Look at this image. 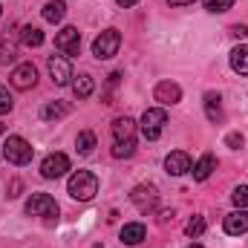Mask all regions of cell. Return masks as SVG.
<instances>
[{
	"label": "cell",
	"instance_id": "7c38bea8",
	"mask_svg": "<svg viewBox=\"0 0 248 248\" xmlns=\"http://www.w3.org/2000/svg\"><path fill=\"white\" fill-rule=\"evenodd\" d=\"M193 168V162H190V156H187L185 150H173V153H168V159H165V170L170 173V176H182Z\"/></svg>",
	"mask_w": 248,
	"mask_h": 248
},
{
	"label": "cell",
	"instance_id": "d6986e66",
	"mask_svg": "<svg viewBox=\"0 0 248 248\" xmlns=\"http://www.w3.org/2000/svg\"><path fill=\"white\" fill-rule=\"evenodd\" d=\"M219 93H205V116L208 122H219L222 119V104H219Z\"/></svg>",
	"mask_w": 248,
	"mask_h": 248
},
{
	"label": "cell",
	"instance_id": "1f68e13d",
	"mask_svg": "<svg viewBox=\"0 0 248 248\" xmlns=\"http://www.w3.org/2000/svg\"><path fill=\"white\" fill-rule=\"evenodd\" d=\"M231 32H234L237 38H248V26H240V23H237V26H234Z\"/></svg>",
	"mask_w": 248,
	"mask_h": 248
},
{
	"label": "cell",
	"instance_id": "d590c367",
	"mask_svg": "<svg viewBox=\"0 0 248 248\" xmlns=\"http://www.w3.org/2000/svg\"><path fill=\"white\" fill-rule=\"evenodd\" d=\"M187 248H202V246H196V243H193V246H187Z\"/></svg>",
	"mask_w": 248,
	"mask_h": 248
},
{
	"label": "cell",
	"instance_id": "8fae6325",
	"mask_svg": "<svg viewBox=\"0 0 248 248\" xmlns=\"http://www.w3.org/2000/svg\"><path fill=\"white\" fill-rule=\"evenodd\" d=\"M35 84H38V69H35L32 63L15 66V72H12V87H15V90H32Z\"/></svg>",
	"mask_w": 248,
	"mask_h": 248
},
{
	"label": "cell",
	"instance_id": "2e32d148",
	"mask_svg": "<svg viewBox=\"0 0 248 248\" xmlns=\"http://www.w3.org/2000/svg\"><path fill=\"white\" fill-rule=\"evenodd\" d=\"M214 170H217V159H214V153H205V156L190 168V173H193V179H196V182H205Z\"/></svg>",
	"mask_w": 248,
	"mask_h": 248
},
{
	"label": "cell",
	"instance_id": "ac0fdd59",
	"mask_svg": "<svg viewBox=\"0 0 248 248\" xmlns=\"http://www.w3.org/2000/svg\"><path fill=\"white\" fill-rule=\"evenodd\" d=\"M231 69L237 75H248V46H234L231 49Z\"/></svg>",
	"mask_w": 248,
	"mask_h": 248
},
{
	"label": "cell",
	"instance_id": "836d02e7",
	"mask_svg": "<svg viewBox=\"0 0 248 248\" xmlns=\"http://www.w3.org/2000/svg\"><path fill=\"white\" fill-rule=\"evenodd\" d=\"M168 3H170V6H193L196 0H168Z\"/></svg>",
	"mask_w": 248,
	"mask_h": 248
},
{
	"label": "cell",
	"instance_id": "30bf717a",
	"mask_svg": "<svg viewBox=\"0 0 248 248\" xmlns=\"http://www.w3.org/2000/svg\"><path fill=\"white\" fill-rule=\"evenodd\" d=\"M49 75L58 87H66L72 81V66H69V58L66 55H52L49 58Z\"/></svg>",
	"mask_w": 248,
	"mask_h": 248
},
{
	"label": "cell",
	"instance_id": "d6a6232c",
	"mask_svg": "<svg viewBox=\"0 0 248 248\" xmlns=\"http://www.w3.org/2000/svg\"><path fill=\"white\" fill-rule=\"evenodd\" d=\"M170 219H173V211H162V214H159V222H162V225L170 222Z\"/></svg>",
	"mask_w": 248,
	"mask_h": 248
},
{
	"label": "cell",
	"instance_id": "f546056e",
	"mask_svg": "<svg viewBox=\"0 0 248 248\" xmlns=\"http://www.w3.org/2000/svg\"><path fill=\"white\" fill-rule=\"evenodd\" d=\"M119 81H122V72H113L110 75V81H107V93H104V104H110V93L119 87Z\"/></svg>",
	"mask_w": 248,
	"mask_h": 248
},
{
	"label": "cell",
	"instance_id": "4dcf8cb0",
	"mask_svg": "<svg viewBox=\"0 0 248 248\" xmlns=\"http://www.w3.org/2000/svg\"><path fill=\"white\" fill-rule=\"evenodd\" d=\"M243 141H246V139H243V133H228V136H225V144H228L231 150H240V147H243Z\"/></svg>",
	"mask_w": 248,
	"mask_h": 248
},
{
	"label": "cell",
	"instance_id": "5bb4252c",
	"mask_svg": "<svg viewBox=\"0 0 248 248\" xmlns=\"http://www.w3.org/2000/svg\"><path fill=\"white\" fill-rule=\"evenodd\" d=\"M113 139L116 141H127V139H136V122L130 116H119L113 122Z\"/></svg>",
	"mask_w": 248,
	"mask_h": 248
},
{
	"label": "cell",
	"instance_id": "3957f363",
	"mask_svg": "<svg viewBox=\"0 0 248 248\" xmlns=\"http://www.w3.org/2000/svg\"><path fill=\"white\" fill-rule=\"evenodd\" d=\"M3 156L9 165H29L32 162V144L23 136H9L3 144Z\"/></svg>",
	"mask_w": 248,
	"mask_h": 248
},
{
	"label": "cell",
	"instance_id": "e575fe53",
	"mask_svg": "<svg viewBox=\"0 0 248 248\" xmlns=\"http://www.w3.org/2000/svg\"><path fill=\"white\" fill-rule=\"evenodd\" d=\"M116 3H119V6H124V9H127V6H136L139 0H116Z\"/></svg>",
	"mask_w": 248,
	"mask_h": 248
},
{
	"label": "cell",
	"instance_id": "e0dca14e",
	"mask_svg": "<svg viewBox=\"0 0 248 248\" xmlns=\"http://www.w3.org/2000/svg\"><path fill=\"white\" fill-rule=\"evenodd\" d=\"M144 237H147V228H144L141 222H127L122 228V243L124 246H139Z\"/></svg>",
	"mask_w": 248,
	"mask_h": 248
},
{
	"label": "cell",
	"instance_id": "5b68a950",
	"mask_svg": "<svg viewBox=\"0 0 248 248\" xmlns=\"http://www.w3.org/2000/svg\"><path fill=\"white\" fill-rule=\"evenodd\" d=\"M165 124H168V113H165L162 107H150V110H144V116H141V136H144L147 141H156V139L162 136Z\"/></svg>",
	"mask_w": 248,
	"mask_h": 248
},
{
	"label": "cell",
	"instance_id": "d4e9b609",
	"mask_svg": "<svg viewBox=\"0 0 248 248\" xmlns=\"http://www.w3.org/2000/svg\"><path fill=\"white\" fill-rule=\"evenodd\" d=\"M133 153H136V139L116 141V147H113V156H116V159H130Z\"/></svg>",
	"mask_w": 248,
	"mask_h": 248
},
{
	"label": "cell",
	"instance_id": "484cf974",
	"mask_svg": "<svg viewBox=\"0 0 248 248\" xmlns=\"http://www.w3.org/2000/svg\"><path fill=\"white\" fill-rule=\"evenodd\" d=\"M202 3H205V9L211 15H222V12H228L234 6V0H202Z\"/></svg>",
	"mask_w": 248,
	"mask_h": 248
},
{
	"label": "cell",
	"instance_id": "277c9868",
	"mask_svg": "<svg viewBox=\"0 0 248 248\" xmlns=\"http://www.w3.org/2000/svg\"><path fill=\"white\" fill-rule=\"evenodd\" d=\"M26 214L29 217H44V219H58L61 208L49 193H32L26 199Z\"/></svg>",
	"mask_w": 248,
	"mask_h": 248
},
{
	"label": "cell",
	"instance_id": "83f0119b",
	"mask_svg": "<svg viewBox=\"0 0 248 248\" xmlns=\"http://www.w3.org/2000/svg\"><path fill=\"white\" fill-rule=\"evenodd\" d=\"M231 199H234V205H237V208H246V205H248V185H240V187H234V193H231Z\"/></svg>",
	"mask_w": 248,
	"mask_h": 248
},
{
	"label": "cell",
	"instance_id": "7a4b0ae2",
	"mask_svg": "<svg viewBox=\"0 0 248 248\" xmlns=\"http://www.w3.org/2000/svg\"><path fill=\"white\" fill-rule=\"evenodd\" d=\"M119 46H122V32L119 29H104L95 41H93V55L98 61H110L119 55Z\"/></svg>",
	"mask_w": 248,
	"mask_h": 248
},
{
	"label": "cell",
	"instance_id": "cb8c5ba5",
	"mask_svg": "<svg viewBox=\"0 0 248 248\" xmlns=\"http://www.w3.org/2000/svg\"><path fill=\"white\" fill-rule=\"evenodd\" d=\"M17 58V46H15V41H9V35L0 41V63H9Z\"/></svg>",
	"mask_w": 248,
	"mask_h": 248
},
{
	"label": "cell",
	"instance_id": "9a60e30c",
	"mask_svg": "<svg viewBox=\"0 0 248 248\" xmlns=\"http://www.w3.org/2000/svg\"><path fill=\"white\" fill-rule=\"evenodd\" d=\"M93 90H95V81H93V75H90V72L72 75V93H75V98H90V95H93Z\"/></svg>",
	"mask_w": 248,
	"mask_h": 248
},
{
	"label": "cell",
	"instance_id": "ffe728a7",
	"mask_svg": "<svg viewBox=\"0 0 248 248\" xmlns=\"http://www.w3.org/2000/svg\"><path fill=\"white\" fill-rule=\"evenodd\" d=\"M63 15H66V3H63V0H49V3L44 6V20H46V23H61Z\"/></svg>",
	"mask_w": 248,
	"mask_h": 248
},
{
	"label": "cell",
	"instance_id": "7402d4cb",
	"mask_svg": "<svg viewBox=\"0 0 248 248\" xmlns=\"http://www.w3.org/2000/svg\"><path fill=\"white\" fill-rule=\"evenodd\" d=\"M41 116H44L46 122H58L63 116H69V104H66V101H49V104L41 110Z\"/></svg>",
	"mask_w": 248,
	"mask_h": 248
},
{
	"label": "cell",
	"instance_id": "8d00e7d4",
	"mask_svg": "<svg viewBox=\"0 0 248 248\" xmlns=\"http://www.w3.org/2000/svg\"><path fill=\"white\" fill-rule=\"evenodd\" d=\"M0 136H3V124H0Z\"/></svg>",
	"mask_w": 248,
	"mask_h": 248
},
{
	"label": "cell",
	"instance_id": "603a6c76",
	"mask_svg": "<svg viewBox=\"0 0 248 248\" xmlns=\"http://www.w3.org/2000/svg\"><path fill=\"white\" fill-rule=\"evenodd\" d=\"M93 147H95V133H93V130L78 133V139H75V150H78L81 156H90V153H93Z\"/></svg>",
	"mask_w": 248,
	"mask_h": 248
},
{
	"label": "cell",
	"instance_id": "8992f818",
	"mask_svg": "<svg viewBox=\"0 0 248 248\" xmlns=\"http://www.w3.org/2000/svg\"><path fill=\"white\" fill-rule=\"evenodd\" d=\"M130 202H133L141 214H150V211H156V205H159V187L156 185H136L133 193H130Z\"/></svg>",
	"mask_w": 248,
	"mask_h": 248
},
{
	"label": "cell",
	"instance_id": "6da1fadb",
	"mask_svg": "<svg viewBox=\"0 0 248 248\" xmlns=\"http://www.w3.org/2000/svg\"><path fill=\"white\" fill-rule=\"evenodd\" d=\"M66 190H69L72 199L90 202V199L98 193V179H95V173H90V170H75V173L69 176V182H66Z\"/></svg>",
	"mask_w": 248,
	"mask_h": 248
},
{
	"label": "cell",
	"instance_id": "ba28073f",
	"mask_svg": "<svg viewBox=\"0 0 248 248\" xmlns=\"http://www.w3.org/2000/svg\"><path fill=\"white\" fill-rule=\"evenodd\" d=\"M66 170H69V159H66L63 153H49V156L41 162V176H44V179H61Z\"/></svg>",
	"mask_w": 248,
	"mask_h": 248
},
{
	"label": "cell",
	"instance_id": "4316f807",
	"mask_svg": "<svg viewBox=\"0 0 248 248\" xmlns=\"http://www.w3.org/2000/svg\"><path fill=\"white\" fill-rule=\"evenodd\" d=\"M202 231H205V217H193V219H187V225H185L187 237H199Z\"/></svg>",
	"mask_w": 248,
	"mask_h": 248
},
{
	"label": "cell",
	"instance_id": "f1b7e54d",
	"mask_svg": "<svg viewBox=\"0 0 248 248\" xmlns=\"http://www.w3.org/2000/svg\"><path fill=\"white\" fill-rule=\"evenodd\" d=\"M12 95H9V90L6 87H0V116H6V113H12Z\"/></svg>",
	"mask_w": 248,
	"mask_h": 248
},
{
	"label": "cell",
	"instance_id": "44dd1931",
	"mask_svg": "<svg viewBox=\"0 0 248 248\" xmlns=\"http://www.w3.org/2000/svg\"><path fill=\"white\" fill-rule=\"evenodd\" d=\"M20 44H23V46H29V49H35V46H41V44H44V32H41L38 26H32V23H29V26H23V29H20Z\"/></svg>",
	"mask_w": 248,
	"mask_h": 248
},
{
	"label": "cell",
	"instance_id": "4fadbf2b",
	"mask_svg": "<svg viewBox=\"0 0 248 248\" xmlns=\"http://www.w3.org/2000/svg\"><path fill=\"white\" fill-rule=\"evenodd\" d=\"M222 228H225V234H231V237L248 234V211L246 208H237L234 214H228L225 222H222Z\"/></svg>",
	"mask_w": 248,
	"mask_h": 248
},
{
	"label": "cell",
	"instance_id": "52a82bcc",
	"mask_svg": "<svg viewBox=\"0 0 248 248\" xmlns=\"http://www.w3.org/2000/svg\"><path fill=\"white\" fill-rule=\"evenodd\" d=\"M55 49L66 55V58H72V55H78L81 52V32L75 29V26H66L58 32V38H55Z\"/></svg>",
	"mask_w": 248,
	"mask_h": 248
},
{
	"label": "cell",
	"instance_id": "9c48e42d",
	"mask_svg": "<svg viewBox=\"0 0 248 248\" xmlns=\"http://www.w3.org/2000/svg\"><path fill=\"white\" fill-rule=\"evenodd\" d=\"M153 98H156L162 107L179 104V101H182V87H179L176 81H159L156 90H153Z\"/></svg>",
	"mask_w": 248,
	"mask_h": 248
}]
</instances>
